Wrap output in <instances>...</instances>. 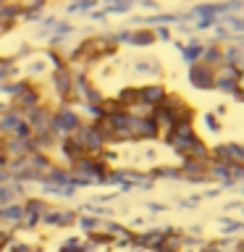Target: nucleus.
Returning a JSON list of instances; mask_svg holds the SVG:
<instances>
[{
	"label": "nucleus",
	"instance_id": "1",
	"mask_svg": "<svg viewBox=\"0 0 244 252\" xmlns=\"http://www.w3.org/2000/svg\"><path fill=\"white\" fill-rule=\"evenodd\" d=\"M71 139L84 150V155H94V158L105 155V150L110 147L100 121H87V118L76 126V131L71 134Z\"/></svg>",
	"mask_w": 244,
	"mask_h": 252
},
{
	"label": "nucleus",
	"instance_id": "2",
	"mask_svg": "<svg viewBox=\"0 0 244 252\" xmlns=\"http://www.w3.org/2000/svg\"><path fill=\"white\" fill-rule=\"evenodd\" d=\"M84 118L79 113L76 105L71 102H61L58 108H53V121H50V131L55 134V139H63V137H71L76 131V126L82 124Z\"/></svg>",
	"mask_w": 244,
	"mask_h": 252
},
{
	"label": "nucleus",
	"instance_id": "3",
	"mask_svg": "<svg viewBox=\"0 0 244 252\" xmlns=\"http://www.w3.org/2000/svg\"><path fill=\"white\" fill-rule=\"evenodd\" d=\"M47 84H50V92H53V97H55L58 105H61V102H71V100H74V68H71V66L50 71Z\"/></svg>",
	"mask_w": 244,
	"mask_h": 252
},
{
	"label": "nucleus",
	"instance_id": "4",
	"mask_svg": "<svg viewBox=\"0 0 244 252\" xmlns=\"http://www.w3.org/2000/svg\"><path fill=\"white\" fill-rule=\"evenodd\" d=\"M213 74H215V90L234 97V92L239 90V79H242L239 66L236 63H220L218 68H213Z\"/></svg>",
	"mask_w": 244,
	"mask_h": 252
},
{
	"label": "nucleus",
	"instance_id": "5",
	"mask_svg": "<svg viewBox=\"0 0 244 252\" xmlns=\"http://www.w3.org/2000/svg\"><path fill=\"white\" fill-rule=\"evenodd\" d=\"M197 137H200V134H197L194 124H176L168 137H163V142H165V145H168L176 155H184V153H186V147L192 145Z\"/></svg>",
	"mask_w": 244,
	"mask_h": 252
},
{
	"label": "nucleus",
	"instance_id": "6",
	"mask_svg": "<svg viewBox=\"0 0 244 252\" xmlns=\"http://www.w3.org/2000/svg\"><path fill=\"white\" fill-rule=\"evenodd\" d=\"M157 108L168 110V113L173 116V121L176 124H194V108L189 105V102L181 97V94H173L168 92V97H165Z\"/></svg>",
	"mask_w": 244,
	"mask_h": 252
},
{
	"label": "nucleus",
	"instance_id": "7",
	"mask_svg": "<svg viewBox=\"0 0 244 252\" xmlns=\"http://www.w3.org/2000/svg\"><path fill=\"white\" fill-rule=\"evenodd\" d=\"M19 71H21V76L24 79H29V82H39L42 76H50V63H47L45 58V53H39V55H27L24 61H19Z\"/></svg>",
	"mask_w": 244,
	"mask_h": 252
},
{
	"label": "nucleus",
	"instance_id": "8",
	"mask_svg": "<svg viewBox=\"0 0 244 252\" xmlns=\"http://www.w3.org/2000/svg\"><path fill=\"white\" fill-rule=\"evenodd\" d=\"M186 79H189V84H192L194 90H202V92L215 90V74H213V68H210V66H205L202 61L189 63Z\"/></svg>",
	"mask_w": 244,
	"mask_h": 252
},
{
	"label": "nucleus",
	"instance_id": "9",
	"mask_svg": "<svg viewBox=\"0 0 244 252\" xmlns=\"http://www.w3.org/2000/svg\"><path fill=\"white\" fill-rule=\"evenodd\" d=\"M155 139H160V129H157L155 118L131 116V142H155Z\"/></svg>",
	"mask_w": 244,
	"mask_h": 252
},
{
	"label": "nucleus",
	"instance_id": "10",
	"mask_svg": "<svg viewBox=\"0 0 244 252\" xmlns=\"http://www.w3.org/2000/svg\"><path fill=\"white\" fill-rule=\"evenodd\" d=\"M21 21H24V5L13 3V0H5L0 5V34H11Z\"/></svg>",
	"mask_w": 244,
	"mask_h": 252
},
{
	"label": "nucleus",
	"instance_id": "11",
	"mask_svg": "<svg viewBox=\"0 0 244 252\" xmlns=\"http://www.w3.org/2000/svg\"><path fill=\"white\" fill-rule=\"evenodd\" d=\"M210 160H223V163H244L242 145L239 142H220L210 147Z\"/></svg>",
	"mask_w": 244,
	"mask_h": 252
},
{
	"label": "nucleus",
	"instance_id": "12",
	"mask_svg": "<svg viewBox=\"0 0 244 252\" xmlns=\"http://www.w3.org/2000/svg\"><path fill=\"white\" fill-rule=\"evenodd\" d=\"M137 94H139V100H145L152 108H157L168 97V87L163 82H145V84H137Z\"/></svg>",
	"mask_w": 244,
	"mask_h": 252
},
{
	"label": "nucleus",
	"instance_id": "13",
	"mask_svg": "<svg viewBox=\"0 0 244 252\" xmlns=\"http://www.w3.org/2000/svg\"><path fill=\"white\" fill-rule=\"evenodd\" d=\"M165 234H168V228H150V231H139V234H134V247L157 252L163 247V242H165Z\"/></svg>",
	"mask_w": 244,
	"mask_h": 252
},
{
	"label": "nucleus",
	"instance_id": "14",
	"mask_svg": "<svg viewBox=\"0 0 244 252\" xmlns=\"http://www.w3.org/2000/svg\"><path fill=\"white\" fill-rule=\"evenodd\" d=\"M208 165L210 160H194V158H184L181 160V176L186 181H208Z\"/></svg>",
	"mask_w": 244,
	"mask_h": 252
},
{
	"label": "nucleus",
	"instance_id": "15",
	"mask_svg": "<svg viewBox=\"0 0 244 252\" xmlns=\"http://www.w3.org/2000/svg\"><path fill=\"white\" fill-rule=\"evenodd\" d=\"M55 147H58V155H61V160L66 163V168H71V165H74L79 158H84V150L79 147L71 137L58 139V145H55Z\"/></svg>",
	"mask_w": 244,
	"mask_h": 252
},
{
	"label": "nucleus",
	"instance_id": "16",
	"mask_svg": "<svg viewBox=\"0 0 244 252\" xmlns=\"http://www.w3.org/2000/svg\"><path fill=\"white\" fill-rule=\"evenodd\" d=\"M24 121H27V118H24L19 110H13V108L3 110V113H0V137H13Z\"/></svg>",
	"mask_w": 244,
	"mask_h": 252
},
{
	"label": "nucleus",
	"instance_id": "17",
	"mask_svg": "<svg viewBox=\"0 0 244 252\" xmlns=\"http://www.w3.org/2000/svg\"><path fill=\"white\" fill-rule=\"evenodd\" d=\"M131 71H134V74H139V76L155 79V82H157V76H163V66H160V61H157V58H137L131 63Z\"/></svg>",
	"mask_w": 244,
	"mask_h": 252
},
{
	"label": "nucleus",
	"instance_id": "18",
	"mask_svg": "<svg viewBox=\"0 0 244 252\" xmlns=\"http://www.w3.org/2000/svg\"><path fill=\"white\" fill-rule=\"evenodd\" d=\"M176 50L181 53V58H184V63L189 66V63H197L202 58V50H205V42L202 39H197V37H192L186 45H181V42H176Z\"/></svg>",
	"mask_w": 244,
	"mask_h": 252
},
{
	"label": "nucleus",
	"instance_id": "19",
	"mask_svg": "<svg viewBox=\"0 0 244 252\" xmlns=\"http://www.w3.org/2000/svg\"><path fill=\"white\" fill-rule=\"evenodd\" d=\"M205 66L210 68H218L223 63V42H205V50H202V58H200Z\"/></svg>",
	"mask_w": 244,
	"mask_h": 252
},
{
	"label": "nucleus",
	"instance_id": "20",
	"mask_svg": "<svg viewBox=\"0 0 244 252\" xmlns=\"http://www.w3.org/2000/svg\"><path fill=\"white\" fill-rule=\"evenodd\" d=\"M21 76V71H19V61H13V58H3L0 55V87L8 84L11 79H19Z\"/></svg>",
	"mask_w": 244,
	"mask_h": 252
},
{
	"label": "nucleus",
	"instance_id": "21",
	"mask_svg": "<svg viewBox=\"0 0 244 252\" xmlns=\"http://www.w3.org/2000/svg\"><path fill=\"white\" fill-rule=\"evenodd\" d=\"M155 42H157V37H155V32L150 29V27L134 29V34H131V47H150V45H155Z\"/></svg>",
	"mask_w": 244,
	"mask_h": 252
},
{
	"label": "nucleus",
	"instance_id": "22",
	"mask_svg": "<svg viewBox=\"0 0 244 252\" xmlns=\"http://www.w3.org/2000/svg\"><path fill=\"white\" fill-rule=\"evenodd\" d=\"M116 97H118V102H121L123 108L134 105V102L139 100V94H137V84H126V87H121V90L116 92Z\"/></svg>",
	"mask_w": 244,
	"mask_h": 252
},
{
	"label": "nucleus",
	"instance_id": "23",
	"mask_svg": "<svg viewBox=\"0 0 244 252\" xmlns=\"http://www.w3.org/2000/svg\"><path fill=\"white\" fill-rule=\"evenodd\" d=\"M220 24L231 32V34H244V16H239V13H228V16H223L220 19Z\"/></svg>",
	"mask_w": 244,
	"mask_h": 252
},
{
	"label": "nucleus",
	"instance_id": "24",
	"mask_svg": "<svg viewBox=\"0 0 244 252\" xmlns=\"http://www.w3.org/2000/svg\"><path fill=\"white\" fill-rule=\"evenodd\" d=\"M126 110H129L131 116H137V118H147V116H152V113H155V108L150 105V102H145V100H137L134 105H129Z\"/></svg>",
	"mask_w": 244,
	"mask_h": 252
},
{
	"label": "nucleus",
	"instance_id": "25",
	"mask_svg": "<svg viewBox=\"0 0 244 252\" xmlns=\"http://www.w3.org/2000/svg\"><path fill=\"white\" fill-rule=\"evenodd\" d=\"M94 5H97V0H74V3L66 5L68 13H87V11H94Z\"/></svg>",
	"mask_w": 244,
	"mask_h": 252
},
{
	"label": "nucleus",
	"instance_id": "26",
	"mask_svg": "<svg viewBox=\"0 0 244 252\" xmlns=\"http://www.w3.org/2000/svg\"><path fill=\"white\" fill-rule=\"evenodd\" d=\"M71 32H74V24L71 21H55L50 29V37H68Z\"/></svg>",
	"mask_w": 244,
	"mask_h": 252
},
{
	"label": "nucleus",
	"instance_id": "27",
	"mask_svg": "<svg viewBox=\"0 0 244 252\" xmlns=\"http://www.w3.org/2000/svg\"><path fill=\"white\" fill-rule=\"evenodd\" d=\"M202 124H205V129H208L210 134H218L223 126H220V121H218V116L215 113H202Z\"/></svg>",
	"mask_w": 244,
	"mask_h": 252
},
{
	"label": "nucleus",
	"instance_id": "28",
	"mask_svg": "<svg viewBox=\"0 0 244 252\" xmlns=\"http://www.w3.org/2000/svg\"><path fill=\"white\" fill-rule=\"evenodd\" d=\"M152 32H155V37H157V39H163V42H173V37H171V29H168V27H155Z\"/></svg>",
	"mask_w": 244,
	"mask_h": 252
},
{
	"label": "nucleus",
	"instance_id": "29",
	"mask_svg": "<svg viewBox=\"0 0 244 252\" xmlns=\"http://www.w3.org/2000/svg\"><path fill=\"white\" fill-rule=\"evenodd\" d=\"M139 5H142V8H150V11H157V3H155V0H142Z\"/></svg>",
	"mask_w": 244,
	"mask_h": 252
},
{
	"label": "nucleus",
	"instance_id": "30",
	"mask_svg": "<svg viewBox=\"0 0 244 252\" xmlns=\"http://www.w3.org/2000/svg\"><path fill=\"white\" fill-rule=\"evenodd\" d=\"M13 3H19V5H24V8H27V5H31V3H34V0H13Z\"/></svg>",
	"mask_w": 244,
	"mask_h": 252
},
{
	"label": "nucleus",
	"instance_id": "31",
	"mask_svg": "<svg viewBox=\"0 0 244 252\" xmlns=\"http://www.w3.org/2000/svg\"><path fill=\"white\" fill-rule=\"evenodd\" d=\"M5 153V150H3V137H0V155H3Z\"/></svg>",
	"mask_w": 244,
	"mask_h": 252
}]
</instances>
